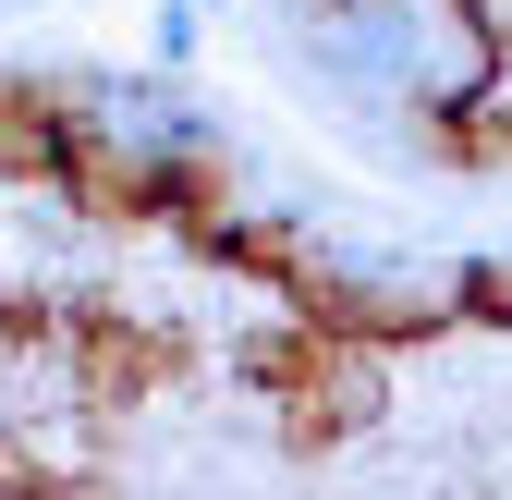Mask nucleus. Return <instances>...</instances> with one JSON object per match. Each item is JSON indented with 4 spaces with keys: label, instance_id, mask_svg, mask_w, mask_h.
Masks as SVG:
<instances>
[{
    "label": "nucleus",
    "instance_id": "obj_1",
    "mask_svg": "<svg viewBox=\"0 0 512 500\" xmlns=\"http://www.w3.org/2000/svg\"><path fill=\"white\" fill-rule=\"evenodd\" d=\"M196 49H208V0H159V13H147V61H159V74H183Z\"/></svg>",
    "mask_w": 512,
    "mask_h": 500
},
{
    "label": "nucleus",
    "instance_id": "obj_2",
    "mask_svg": "<svg viewBox=\"0 0 512 500\" xmlns=\"http://www.w3.org/2000/svg\"><path fill=\"white\" fill-rule=\"evenodd\" d=\"M208 13H220V0H208Z\"/></svg>",
    "mask_w": 512,
    "mask_h": 500
}]
</instances>
